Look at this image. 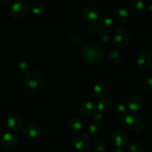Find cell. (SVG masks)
Returning <instances> with one entry per match:
<instances>
[{
  "mask_svg": "<svg viewBox=\"0 0 152 152\" xmlns=\"http://www.w3.org/2000/svg\"><path fill=\"white\" fill-rule=\"evenodd\" d=\"M104 50L102 46L96 42H89L84 46L83 50V59L89 65L98 63L102 59Z\"/></svg>",
  "mask_w": 152,
  "mask_h": 152,
  "instance_id": "cell-1",
  "label": "cell"
},
{
  "mask_svg": "<svg viewBox=\"0 0 152 152\" xmlns=\"http://www.w3.org/2000/svg\"><path fill=\"white\" fill-rule=\"evenodd\" d=\"M30 10V5L27 1H17L10 7V15L16 20H23L29 15Z\"/></svg>",
  "mask_w": 152,
  "mask_h": 152,
  "instance_id": "cell-2",
  "label": "cell"
},
{
  "mask_svg": "<svg viewBox=\"0 0 152 152\" xmlns=\"http://www.w3.org/2000/svg\"><path fill=\"white\" fill-rule=\"evenodd\" d=\"M45 81V77L42 73L39 71H29L25 78V83L30 89H37L42 86Z\"/></svg>",
  "mask_w": 152,
  "mask_h": 152,
  "instance_id": "cell-3",
  "label": "cell"
},
{
  "mask_svg": "<svg viewBox=\"0 0 152 152\" xmlns=\"http://www.w3.org/2000/svg\"><path fill=\"white\" fill-rule=\"evenodd\" d=\"M123 122L127 129L132 132H139L143 126L142 117L137 113H128Z\"/></svg>",
  "mask_w": 152,
  "mask_h": 152,
  "instance_id": "cell-4",
  "label": "cell"
},
{
  "mask_svg": "<svg viewBox=\"0 0 152 152\" xmlns=\"http://www.w3.org/2000/svg\"><path fill=\"white\" fill-rule=\"evenodd\" d=\"M111 40L114 45L119 48H123L127 45L130 41V34L125 28H118L113 33Z\"/></svg>",
  "mask_w": 152,
  "mask_h": 152,
  "instance_id": "cell-5",
  "label": "cell"
},
{
  "mask_svg": "<svg viewBox=\"0 0 152 152\" xmlns=\"http://www.w3.org/2000/svg\"><path fill=\"white\" fill-rule=\"evenodd\" d=\"M151 50L148 48H144L137 59V65L141 71H145L151 67Z\"/></svg>",
  "mask_w": 152,
  "mask_h": 152,
  "instance_id": "cell-6",
  "label": "cell"
},
{
  "mask_svg": "<svg viewBox=\"0 0 152 152\" xmlns=\"http://www.w3.org/2000/svg\"><path fill=\"white\" fill-rule=\"evenodd\" d=\"M125 105L132 113H136L142 108L144 105V99L140 95H132L129 96Z\"/></svg>",
  "mask_w": 152,
  "mask_h": 152,
  "instance_id": "cell-7",
  "label": "cell"
},
{
  "mask_svg": "<svg viewBox=\"0 0 152 152\" xmlns=\"http://www.w3.org/2000/svg\"><path fill=\"white\" fill-rule=\"evenodd\" d=\"M90 138L86 133H79L73 140L74 147L80 151H86L90 146Z\"/></svg>",
  "mask_w": 152,
  "mask_h": 152,
  "instance_id": "cell-8",
  "label": "cell"
},
{
  "mask_svg": "<svg viewBox=\"0 0 152 152\" xmlns=\"http://www.w3.org/2000/svg\"><path fill=\"white\" fill-rule=\"evenodd\" d=\"M111 140L117 148H121L126 146L128 144V136L124 132L121 130H114L111 134Z\"/></svg>",
  "mask_w": 152,
  "mask_h": 152,
  "instance_id": "cell-9",
  "label": "cell"
},
{
  "mask_svg": "<svg viewBox=\"0 0 152 152\" xmlns=\"http://www.w3.org/2000/svg\"><path fill=\"white\" fill-rule=\"evenodd\" d=\"M19 138L16 135L10 132H6L3 134L1 137V143L5 148L13 149L19 145Z\"/></svg>",
  "mask_w": 152,
  "mask_h": 152,
  "instance_id": "cell-10",
  "label": "cell"
},
{
  "mask_svg": "<svg viewBox=\"0 0 152 152\" xmlns=\"http://www.w3.org/2000/svg\"><path fill=\"white\" fill-rule=\"evenodd\" d=\"M42 132V128L36 123H30L27 125L22 130L24 137L29 139H34L39 136Z\"/></svg>",
  "mask_w": 152,
  "mask_h": 152,
  "instance_id": "cell-11",
  "label": "cell"
},
{
  "mask_svg": "<svg viewBox=\"0 0 152 152\" xmlns=\"http://www.w3.org/2000/svg\"><path fill=\"white\" fill-rule=\"evenodd\" d=\"M23 125L22 117L19 114H13L10 116L7 121V129L13 132H18L21 130Z\"/></svg>",
  "mask_w": 152,
  "mask_h": 152,
  "instance_id": "cell-12",
  "label": "cell"
},
{
  "mask_svg": "<svg viewBox=\"0 0 152 152\" xmlns=\"http://www.w3.org/2000/svg\"><path fill=\"white\" fill-rule=\"evenodd\" d=\"M81 13L84 19L90 22L98 20L99 16V13L97 9L91 5H88L83 7Z\"/></svg>",
  "mask_w": 152,
  "mask_h": 152,
  "instance_id": "cell-13",
  "label": "cell"
},
{
  "mask_svg": "<svg viewBox=\"0 0 152 152\" xmlns=\"http://www.w3.org/2000/svg\"><path fill=\"white\" fill-rule=\"evenodd\" d=\"M79 112L84 116L93 115L96 112V105L91 100H83L78 106Z\"/></svg>",
  "mask_w": 152,
  "mask_h": 152,
  "instance_id": "cell-14",
  "label": "cell"
},
{
  "mask_svg": "<svg viewBox=\"0 0 152 152\" xmlns=\"http://www.w3.org/2000/svg\"><path fill=\"white\" fill-rule=\"evenodd\" d=\"M108 58L114 64H120L124 59V53L118 48H111L108 52Z\"/></svg>",
  "mask_w": 152,
  "mask_h": 152,
  "instance_id": "cell-15",
  "label": "cell"
},
{
  "mask_svg": "<svg viewBox=\"0 0 152 152\" xmlns=\"http://www.w3.org/2000/svg\"><path fill=\"white\" fill-rule=\"evenodd\" d=\"M114 14L116 20L120 24H124L129 20V12L124 7H117Z\"/></svg>",
  "mask_w": 152,
  "mask_h": 152,
  "instance_id": "cell-16",
  "label": "cell"
},
{
  "mask_svg": "<svg viewBox=\"0 0 152 152\" xmlns=\"http://www.w3.org/2000/svg\"><path fill=\"white\" fill-rule=\"evenodd\" d=\"M145 3L142 0H133L129 4V10L133 14H140L145 10Z\"/></svg>",
  "mask_w": 152,
  "mask_h": 152,
  "instance_id": "cell-17",
  "label": "cell"
},
{
  "mask_svg": "<svg viewBox=\"0 0 152 152\" xmlns=\"http://www.w3.org/2000/svg\"><path fill=\"white\" fill-rule=\"evenodd\" d=\"M68 42L74 48L79 49L84 45V39L78 34H72L68 37Z\"/></svg>",
  "mask_w": 152,
  "mask_h": 152,
  "instance_id": "cell-18",
  "label": "cell"
},
{
  "mask_svg": "<svg viewBox=\"0 0 152 152\" xmlns=\"http://www.w3.org/2000/svg\"><path fill=\"white\" fill-rule=\"evenodd\" d=\"M114 113L117 120L120 121H123L125 117L128 114V109L124 104L118 103L114 106Z\"/></svg>",
  "mask_w": 152,
  "mask_h": 152,
  "instance_id": "cell-19",
  "label": "cell"
},
{
  "mask_svg": "<svg viewBox=\"0 0 152 152\" xmlns=\"http://www.w3.org/2000/svg\"><path fill=\"white\" fill-rule=\"evenodd\" d=\"M68 127L72 132L78 133L84 128L83 123L78 118H72L68 122Z\"/></svg>",
  "mask_w": 152,
  "mask_h": 152,
  "instance_id": "cell-20",
  "label": "cell"
},
{
  "mask_svg": "<svg viewBox=\"0 0 152 152\" xmlns=\"http://www.w3.org/2000/svg\"><path fill=\"white\" fill-rule=\"evenodd\" d=\"M93 92L96 96H102L106 94L107 86L103 82H96L93 86Z\"/></svg>",
  "mask_w": 152,
  "mask_h": 152,
  "instance_id": "cell-21",
  "label": "cell"
},
{
  "mask_svg": "<svg viewBox=\"0 0 152 152\" xmlns=\"http://www.w3.org/2000/svg\"><path fill=\"white\" fill-rule=\"evenodd\" d=\"M127 152H145V148L141 142L133 140L128 144Z\"/></svg>",
  "mask_w": 152,
  "mask_h": 152,
  "instance_id": "cell-22",
  "label": "cell"
},
{
  "mask_svg": "<svg viewBox=\"0 0 152 152\" xmlns=\"http://www.w3.org/2000/svg\"><path fill=\"white\" fill-rule=\"evenodd\" d=\"M111 107V101L108 98H102L99 99L96 104V108L99 112L104 113L105 111H108Z\"/></svg>",
  "mask_w": 152,
  "mask_h": 152,
  "instance_id": "cell-23",
  "label": "cell"
},
{
  "mask_svg": "<svg viewBox=\"0 0 152 152\" xmlns=\"http://www.w3.org/2000/svg\"><path fill=\"white\" fill-rule=\"evenodd\" d=\"M99 25L102 28H108L112 26L114 23V20L111 16L105 15L99 19Z\"/></svg>",
  "mask_w": 152,
  "mask_h": 152,
  "instance_id": "cell-24",
  "label": "cell"
},
{
  "mask_svg": "<svg viewBox=\"0 0 152 152\" xmlns=\"http://www.w3.org/2000/svg\"><path fill=\"white\" fill-rule=\"evenodd\" d=\"M111 34L105 30H101L97 33V39L102 43H108L111 40Z\"/></svg>",
  "mask_w": 152,
  "mask_h": 152,
  "instance_id": "cell-25",
  "label": "cell"
},
{
  "mask_svg": "<svg viewBox=\"0 0 152 152\" xmlns=\"http://www.w3.org/2000/svg\"><path fill=\"white\" fill-rule=\"evenodd\" d=\"M93 148L95 152H105L106 149V144L102 140L97 139L94 142Z\"/></svg>",
  "mask_w": 152,
  "mask_h": 152,
  "instance_id": "cell-26",
  "label": "cell"
},
{
  "mask_svg": "<svg viewBox=\"0 0 152 152\" xmlns=\"http://www.w3.org/2000/svg\"><path fill=\"white\" fill-rule=\"evenodd\" d=\"M31 12L35 15H39L44 10V5L41 2H36L30 7Z\"/></svg>",
  "mask_w": 152,
  "mask_h": 152,
  "instance_id": "cell-27",
  "label": "cell"
},
{
  "mask_svg": "<svg viewBox=\"0 0 152 152\" xmlns=\"http://www.w3.org/2000/svg\"><path fill=\"white\" fill-rule=\"evenodd\" d=\"M17 71L21 74H27L29 72V65L25 61H20L17 64Z\"/></svg>",
  "mask_w": 152,
  "mask_h": 152,
  "instance_id": "cell-28",
  "label": "cell"
},
{
  "mask_svg": "<svg viewBox=\"0 0 152 152\" xmlns=\"http://www.w3.org/2000/svg\"><path fill=\"white\" fill-rule=\"evenodd\" d=\"M99 133V127L96 126V124H91L90 126L88 127L87 130V134L88 137H94L97 136Z\"/></svg>",
  "mask_w": 152,
  "mask_h": 152,
  "instance_id": "cell-29",
  "label": "cell"
},
{
  "mask_svg": "<svg viewBox=\"0 0 152 152\" xmlns=\"http://www.w3.org/2000/svg\"><path fill=\"white\" fill-rule=\"evenodd\" d=\"M143 88L147 92L152 91V78L151 76H148L144 81Z\"/></svg>",
  "mask_w": 152,
  "mask_h": 152,
  "instance_id": "cell-30",
  "label": "cell"
},
{
  "mask_svg": "<svg viewBox=\"0 0 152 152\" xmlns=\"http://www.w3.org/2000/svg\"><path fill=\"white\" fill-rule=\"evenodd\" d=\"M93 120L97 124L99 123H102L104 121V119H105V115H104L103 113L102 112H95L93 114Z\"/></svg>",
  "mask_w": 152,
  "mask_h": 152,
  "instance_id": "cell-31",
  "label": "cell"
},
{
  "mask_svg": "<svg viewBox=\"0 0 152 152\" xmlns=\"http://www.w3.org/2000/svg\"><path fill=\"white\" fill-rule=\"evenodd\" d=\"M87 31L88 33L90 35H95V34L97 33V27H96V25H95L94 23L91 22V23L88 24V25Z\"/></svg>",
  "mask_w": 152,
  "mask_h": 152,
  "instance_id": "cell-32",
  "label": "cell"
},
{
  "mask_svg": "<svg viewBox=\"0 0 152 152\" xmlns=\"http://www.w3.org/2000/svg\"><path fill=\"white\" fill-rule=\"evenodd\" d=\"M146 7H148V10L149 11H151L152 10V0H149V1H148V2L146 3Z\"/></svg>",
  "mask_w": 152,
  "mask_h": 152,
  "instance_id": "cell-33",
  "label": "cell"
},
{
  "mask_svg": "<svg viewBox=\"0 0 152 152\" xmlns=\"http://www.w3.org/2000/svg\"><path fill=\"white\" fill-rule=\"evenodd\" d=\"M114 152H125L123 148H116L114 150Z\"/></svg>",
  "mask_w": 152,
  "mask_h": 152,
  "instance_id": "cell-34",
  "label": "cell"
},
{
  "mask_svg": "<svg viewBox=\"0 0 152 152\" xmlns=\"http://www.w3.org/2000/svg\"><path fill=\"white\" fill-rule=\"evenodd\" d=\"M69 152H77V151H69Z\"/></svg>",
  "mask_w": 152,
  "mask_h": 152,
  "instance_id": "cell-35",
  "label": "cell"
}]
</instances>
